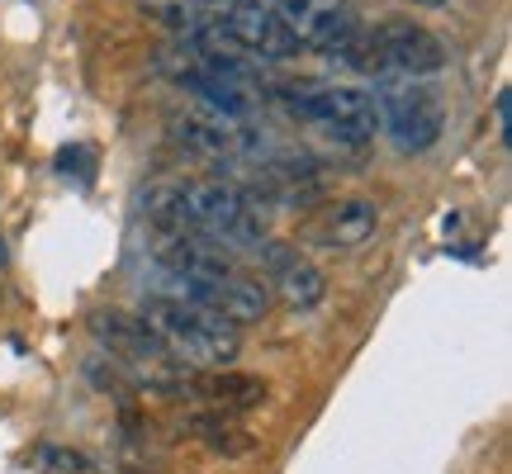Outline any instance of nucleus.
<instances>
[{
	"label": "nucleus",
	"instance_id": "1",
	"mask_svg": "<svg viewBox=\"0 0 512 474\" xmlns=\"http://www.w3.org/2000/svg\"><path fill=\"white\" fill-rule=\"evenodd\" d=\"M147 332L162 342L185 370H228L242 356V328L214 318L209 309L181 304V299H147V309L138 313Z\"/></svg>",
	"mask_w": 512,
	"mask_h": 474
},
{
	"label": "nucleus",
	"instance_id": "2",
	"mask_svg": "<svg viewBox=\"0 0 512 474\" xmlns=\"http://www.w3.org/2000/svg\"><path fill=\"white\" fill-rule=\"evenodd\" d=\"M181 214L190 233L209 237L223 252H261L266 242L252 195L233 181H181Z\"/></svg>",
	"mask_w": 512,
	"mask_h": 474
},
{
	"label": "nucleus",
	"instance_id": "3",
	"mask_svg": "<svg viewBox=\"0 0 512 474\" xmlns=\"http://www.w3.org/2000/svg\"><path fill=\"white\" fill-rule=\"evenodd\" d=\"M285 105L342 143H370L380 133V105L361 86H304V91H285Z\"/></svg>",
	"mask_w": 512,
	"mask_h": 474
},
{
	"label": "nucleus",
	"instance_id": "4",
	"mask_svg": "<svg viewBox=\"0 0 512 474\" xmlns=\"http://www.w3.org/2000/svg\"><path fill=\"white\" fill-rule=\"evenodd\" d=\"M370 53L356 57V67L366 72H389V76H432L446 67V48L432 29H422L413 19H389L375 34H366Z\"/></svg>",
	"mask_w": 512,
	"mask_h": 474
},
{
	"label": "nucleus",
	"instance_id": "5",
	"mask_svg": "<svg viewBox=\"0 0 512 474\" xmlns=\"http://www.w3.org/2000/svg\"><path fill=\"white\" fill-rule=\"evenodd\" d=\"M380 128L389 133V143L399 152H427L441 138V100L427 86H418L413 76L403 81H384L380 91Z\"/></svg>",
	"mask_w": 512,
	"mask_h": 474
},
{
	"label": "nucleus",
	"instance_id": "6",
	"mask_svg": "<svg viewBox=\"0 0 512 474\" xmlns=\"http://www.w3.org/2000/svg\"><path fill=\"white\" fill-rule=\"evenodd\" d=\"M176 138H181L185 152H195V157H209V162H247L261 152V138H256V128L247 119H233V114H219L200 105V110H190L176 119Z\"/></svg>",
	"mask_w": 512,
	"mask_h": 474
},
{
	"label": "nucleus",
	"instance_id": "7",
	"mask_svg": "<svg viewBox=\"0 0 512 474\" xmlns=\"http://www.w3.org/2000/svg\"><path fill=\"white\" fill-rule=\"evenodd\" d=\"M219 24L247 57H294L304 53L275 0H219Z\"/></svg>",
	"mask_w": 512,
	"mask_h": 474
},
{
	"label": "nucleus",
	"instance_id": "8",
	"mask_svg": "<svg viewBox=\"0 0 512 474\" xmlns=\"http://www.w3.org/2000/svg\"><path fill=\"white\" fill-rule=\"evenodd\" d=\"M261 271H266V290L294 313H309L323 304V294H328V275L318 271V261L290 247V242H261Z\"/></svg>",
	"mask_w": 512,
	"mask_h": 474
},
{
	"label": "nucleus",
	"instance_id": "9",
	"mask_svg": "<svg viewBox=\"0 0 512 474\" xmlns=\"http://www.w3.org/2000/svg\"><path fill=\"white\" fill-rule=\"evenodd\" d=\"M375 233H380V204L366 200V195L328 200L304 223V242L328 247V252H356V247H366Z\"/></svg>",
	"mask_w": 512,
	"mask_h": 474
},
{
	"label": "nucleus",
	"instance_id": "10",
	"mask_svg": "<svg viewBox=\"0 0 512 474\" xmlns=\"http://www.w3.org/2000/svg\"><path fill=\"white\" fill-rule=\"evenodd\" d=\"M280 19L290 24V34L299 38V48H318V53H347L356 29V15L347 10V0H275Z\"/></svg>",
	"mask_w": 512,
	"mask_h": 474
},
{
	"label": "nucleus",
	"instance_id": "11",
	"mask_svg": "<svg viewBox=\"0 0 512 474\" xmlns=\"http://www.w3.org/2000/svg\"><path fill=\"white\" fill-rule=\"evenodd\" d=\"M200 394L214 403V413H242V408L266 403V380H252V375H223V370H204Z\"/></svg>",
	"mask_w": 512,
	"mask_h": 474
},
{
	"label": "nucleus",
	"instance_id": "12",
	"mask_svg": "<svg viewBox=\"0 0 512 474\" xmlns=\"http://www.w3.org/2000/svg\"><path fill=\"white\" fill-rule=\"evenodd\" d=\"M219 0H143V15L166 24V29H176V34H190V29H200L204 19H214Z\"/></svg>",
	"mask_w": 512,
	"mask_h": 474
},
{
	"label": "nucleus",
	"instance_id": "13",
	"mask_svg": "<svg viewBox=\"0 0 512 474\" xmlns=\"http://www.w3.org/2000/svg\"><path fill=\"white\" fill-rule=\"evenodd\" d=\"M195 437H204L214 451H223V456H242L247 446H252V437H238L233 432V422L223 418V413H209V418H195V427H190Z\"/></svg>",
	"mask_w": 512,
	"mask_h": 474
},
{
	"label": "nucleus",
	"instance_id": "14",
	"mask_svg": "<svg viewBox=\"0 0 512 474\" xmlns=\"http://www.w3.org/2000/svg\"><path fill=\"white\" fill-rule=\"evenodd\" d=\"M38 474H95V465L81 451H67V446H43L38 451Z\"/></svg>",
	"mask_w": 512,
	"mask_h": 474
},
{
	"label": "nucleus",
	"instance_id": "15",
	"mask_svg": "<svg viewBox=\"0 0 512 474\" xmlns=\"http://www.w3.org/2000/svg\"><path fill=\"white\" fill-rule=\"evenodd\" d=\"M508 105H512V91H498L494 100V124H498V138L508 143Z\"/></svg>",
	"mask_w": 512,
	"mask_h": 474
},
{
	"label": "nucleus",
	"instance_id": "16",
	"mask_svg": "<svg viewBox=\"0 0 512 474\" xmlns=\"http://www.w3.org/2000/svg\"><path fill=\"white\" fill-rule=\"evenodd\" d=\"M413 5H427V10H441V5H451V0H413Z\"/></svg>",
	"mask_w": 512,
	"mask_h": 474
},
{
	"label": "nucleus",
	"instance_id": "17",
	"mask_svg": "<svg viewBox=\"0 0 512 474\" xmlns=\"http://www.w3.org/2000/svg\"><path fill=\"white\" fill-rule=\"evenodd\" d=\"M0 261H5V242H0Z\"/></svg>",
	"mask_w": 512,
	"mask_h": 474
}]
</instances>
